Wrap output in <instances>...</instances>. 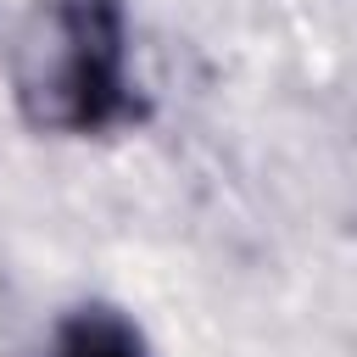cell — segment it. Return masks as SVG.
I'll return each mask as SVG.
<instances>
[{
	"label": "cell",
	"instance_id": "cell-2",
	"mask_svg": "<svg viewBox=\"0 0 357 357\" xmlns=\"http://www.w3.org/2000/svg\"><path fill=\"white\" fill-rule=\"evenodd\" d=\"M56 357H139V340L112 312H84V318L67 324Z\"/></svg>",
	"mask_w": 357,
	"mask_h": 357
},
{
	"label": "cell",
	"instance_id": "cell-1",
	"mask_svg": "<svg viewBox=\"0 0 357 357\" xmlns=\"http://www.w3.org/2000/svg\"><path fill=\"white\" fill-rule=\"evenodd\" d=\"M22 106L45 128H95L123 106L117 0H45L22 56Z\"/></svg>",
	"mask_w": 357,
	"mask_h": 357
}]
</instances>
